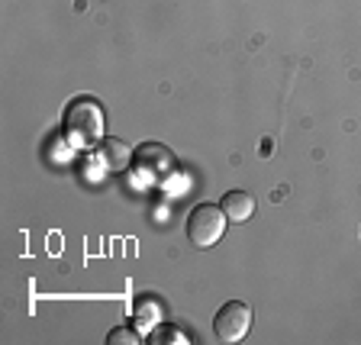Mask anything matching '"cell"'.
Instances as JSON below:
<instances>
[{"label":"cell","instance_id":"2","mask_svg":"<svg viewBox=\"0 0 361 345\" xmlns=\"http://www.w3.org/2000/svg\"><path fill=\"white\" fill-rule=\"evenodd\" d=\"M226 213L219 203H197L188 217V239L197 248H210L219 242V236L226 233Z\"/></svg>","mask_w":361,"mask_h":345},{"label":"cell","instance_id":"3","mask_svg":"<svg viewBox=\"0 0 361 345\" xmlns=\"http://www.w3.org/2000/svg\"><path fill=\"white\" fill-rule=\"evenodd\" d=\"M133 171L142 184H165L174 174V155L171 149L158 143H142L133 155Z\"/></svg>","mask_w":361,"mask_h":345},{"label":"cell","instance_id":"5","mask_svg":"<svg viewBox=\"0 0 361 345\" xmlns=\"http://www.w3.org/2000/svg\"><path fill=\"white\" fill-rule=\"evenodd\" d=\"M133 155L135 152L129 149L123 139H116V135H104L97 143V158H100V165L106 168V171H126L129 165H133Z\"/></svg>","mask_w":361,"mask_h":345},{"label":"cell","instance_id":"7","mask_svg":"<svg viewBox=\"0 0 361 345\" xmlns=\"http://www.w3.org/2000/svg\"><path fill=\"white\" fill-rule=\"evenodd\" d=\"M149 342H152V345H158V342H178V345H188V336H184L180 329H174V326H158V329L149 336Z\"/></svg>","mask_w":361,"mask_h":345},{"label":"cell","instance_id":"8","mask_svg":"<svg viewBox=\"0 0 361 345\" xmlns=\"http://www.w3.org/2000/svg\"><path fill=\"white\" fill-rule=\"evenodd\" d=\"M106 342L110 345H135L139 342V336H135L133 329H126V326H120V329H113L110 336H106Z\"/></svg>","mask_w":361,"mask_h":345},{"label":"cell","instance_id":"1","mask_svg":"<svg viewBox=\"0 0 361 345\" xmlns=\"http://www.w3.org/2000/svg\"><path fill=\"white\" fill-rule=\"evenodd\" d=\"M106 133V116H104V107L97 104L94 97H78L68 104L65 110V135L71 139L75 145H94L100 143Z\"/></svg>","mask_w":361,"mask_h":345},{"label":"cell","instance_id":"4","mask_svg":"<svg viewBox=\"0 0 361 345\" xmlns=\"http://www.w3.org/2000/svg\"><path fill=\"white\" fill-rule=\"evenodd\" d=\"M248 326H252V310L242 301H229L216 310L213 316V332H216L219 342H239L245 339Z\"/></svg>","mask_w":361,"mask_h":345},{"label":"cell","instance_id":"6","mask_svg":"<svg viewBox=\"0 0 361 345\" xmlns=\"http://www.w3.org/2000/svg\"><path fill=\"white\" fill-rule=\"evenodd\" d=\"M219 207H223L229 223H245V219H252V213H255V197L248 194V190H229V194L219 200Z\"/></svg>","mask_w":361,"mask_h":345}]
</instances>
